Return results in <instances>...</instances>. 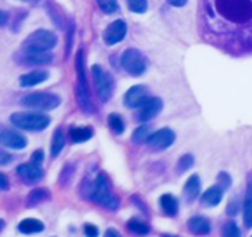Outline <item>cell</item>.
Here are the masks:
<instances>
[{
  "label": "cell",
  "instance_id": "1",
  "mask_svg": "<svg viewBox=\"0 0 252 237\" xmlns=\"http://www.w3.org/2000/svg\"><path fill=\"white\" fill-rule=\"evenodd\" d=\"M202 35L234 54L252 52V0H201Z\"/></svg>",
  "mask_w": 252,
  "mask_h": 237
},
{
  "label": "cell",
  "instance_id": "2",
  "mask_svg": "<svg viewBox=\"0 0 252 237\" xmlns=\"http://www.w3.org/2000/svg\"><path fill=\"white\" fill-rule=\"evenodd\" d=\"M76 75H78V82H76V99L78 103L86 112H92V99H90L89 85H88V78H86V69H85V53L79 50L76 54Z\"/></svg>",
  "mask_w": 252,
  "mask_h": 237
},
{
  "label": "cell",
  "instance_id": "3",
  "mask_svg": "<svg viewBox=\"0 0 252 237\" xmlns=\"http://www.w3.org/2000/svg\"><path fill=\"white\" fill-rule=\"evenodd\" d=\"M10 121L15 128L30 132H40L50 125V118L40 112H14Z\"/></svg>",
  "mask_w": 252,
  "mask_h": 237
},
{
  "label": "cell",
  "instance_id": "4",
  "mask_svg": "<svg viewBox=\"0 0 252 237\" xmlns=\"http://www.w3.org/2000/svg\"><path fill=\"white\" fill-rule=\"evenodd\" d=\"M57 45V36L46 30H39L32 32L24 40V53H47Z\"/></svg>",
  "mask_w": 252,
  "mask_h": 237
},
{
  "label": "cell",
  "instance_id": "5",
  "mask_svg": "<svg viewBox=\"0 0 252 237\" xmlns=\"http://www.w3.org/2000/svg\"><path fill=\"white\" fill-rule=\"evenodd\" d=\"M92 199L108 209H117L119 207V199L112 194L110 180L105 173H100L94 180Z\"/></svg>",
  "mask_w": 252,
  "mask_h": 237
},
{
  "label": "cell",
  "instance_id": "6",
  "mask_svg": "<svg viewBox=\"0 0 252 237\" xmlns=\"http://www.w3.org/2000/svg\"><path fill=\"white\" fill-rule=\"evenodd\" d=\"M21 104L37 110V111H50L57 108L61 104V99L54 93H47V92H36V93H31L21 99Z\"/></svg>",
  "mask_w": 252,
  "mask_h": 237
},
{
  "label": "cell",
  "instance_id": "7",
  "mask_svg": "<svg viewBox=\"0 0 252 237\" xmlns=\"http://www.w3.org/2000/svg\"><path fill=\"white\" fill-rule=\"evenodd\" d=\"M121 64L127 74L132 76H140L147 69V59L137 49H127L121 57Z\"/></svg>",
  "mask_w": 252,
  "mask_h": 237
},
{
  "label": "cell",
  "instance_id": "8",
  "mask_svg": "<svg viewBox=\"0 0 252 237\" xmlns=\"http://www.w3.org/2000/svg\"><path fill=\"white\" fill-rule=\"evenodd\" d=\"M92 74H93V81H94V88H96L97 96L100 97L101 102L107 103L112 97V92H114V82H112V78L100 66H93Z\"/></svg>",
  "mask_w": 252,
  "mask_h": 237
},
{
  "label": "cell",
  "instance_id": "9",
  "mask_svg": "<svg viewBox=\"0 0 252 237\" xmlns=\"http://www.w3.org/2000/svg\"><path fill=\"white\" fill-rule=\"evenodd\" d=\"M175 139H176L175 132L169 128H163V129H159V131L150 135V137L147 139V144L154 150H165V148L171 147L175 143Z\"/></svg>",
  "mask_w": 252,
  "mask_h": 237
},
{
  "label": "cell",
  "instance_id": "10",
  "mask_svg": "<svg viewBox=\"0 0 252 237\" xmlns=\"http://www.w3.org/2000/svg\"><path fill=\"white\" fill-rule=\"evenodd\" d=\"M0 144H3L4 147L14 148V150H23L27 147V139L25 136L18 134L14 129L0 126Z\"/></svg>",
  "mask_w": 252,
  "mask_h": 237
},
{
  "label": "cell",
  "instance_id": "11",
  "mask_svg": "<svg viewBox=\"0 0 252 237\" xmlns=\"http://www.w3.org/2000/svg\"><path fill=\"white\" fill-rule=\"evenodd\" d=\"M126 32H127V27H126V24L122 20L114 21V23H111L107 27V30L104 31V43L108 46L117 45V43L122 42L125 39Z\"/></svg>",
  "mask_w": 252,
  "mask_h": 237
},
{
  "label": "cell",
  "instance_id": "12",
  "mask_svg": "<svg viewBox=\"0 0 252 237\" xmlns=\"http://www.w3.org/2000/svg\"><path fill=\"white\" fill-rule=\"evenodd\" d=\"M150 99L149 90L143 85H137L127 90L124 97V103L129 108H140Z\"/></svg>",
  "mask_w": 252,
  "mask_h": 237
},
{
  "label": "cell",
  "instance_id": "13",
  "mask_svg": "<svg viewBox=\"0 0 252 237\" xmlns=\"http://www.w3.org/2000/svg\"><path fill=\"white\" fill-rule=\"evenodd\" d=\"M162 110V100L158 97H150L146 103L141 105L137 112V119L140 122H147L157 117Z\"/></svg>",
  "mask_w": 252,
  "mask_h": 237
},
{
  "label": "cell",
  "instance_id": "14",
  "mask_svg": "<svg viewBox=\"0 0 252 237\" xmlns=\"http://www.w3.org/2000/svg\"><path fill=\"white\" fill-rule=\"evenodd\" d=\"M17 172L20 175V178L23 179L25 183L28 185H33L39 182L40 179L43 178V169L42 165H36L33 163L23 164L17 168Z\"/></svg>",
  "mask_w": 252,
  "mask_h": 237
},
{
  "label": "cell",
  "instance_id": "15",
  "mask_svg": "<svg viewBox=\"0 0 252 237\" xmlns=\"http://www.w3.org/2000/svg\"><path fill=\"white\" fill-rule=\"evenodd\" d=\"M49 78V72L45 69H33L28 74H24L20 78V85L23 88H32V86H36L42 82L47 81Z\"/></svg>",
  "mask_w": 252,
  "mask_h": 237
},
{
  "label": "cell",
  "instance_id": "16",
  "mask_svg": "<svg viewBox=\"0 0 252 237\" xmlns=\"http://www.w3.org/2000/svg\"><path fill=\"white\" fill-rule=\"evenodd\" d=\"M187 228L195 236H205L211 232V223H209L207 218L197 215V216H193V218L189 219Z\"/></svg>",
  "mask_w": 252,
  "mask_h": 237
},
{
  "label": "cell",
  "instance_id": "17",
  "mask_svg": "<svg viewBox=\"0 0 252 237\" xmlns=\"http://www.w3.org/2000/svg\"><path fill=\"white\" fill-rule=\"evenodd\" d=\"M223 197V189L219 187L218 185L212 186L207 189L204 194L201 196V204L204 207H216L220 201H222Z\"/></svg>",
  "mask_w": 252,
  "mask_h": 237
},
{
  "label": "cell",
  "instance_id": "18",
  "mask_svg": "<svg viewBox=\"0 0 252 237\" xmlns=\"http://www.w3.org/2000/svg\"><path fill=\"white\" fill-rule=\"evenodd\" d=\"M201 192V180L197 175L190 176L189 180L186 182L185 189H183V197H185L186 203H193Z\"/></svg>",
  "mask_w": 252,
  "mask_h": 237
},
{
  "label": "cell",
  "instance_id": "19",
  "mask_svg": "<svg viewBox=\"0 0 252 237\" xmlns=\"http://www.w3.org/2000/svg\"><path fill=\"white\" fill-rule=\"evenodd\" d=\"M18 230L24 233V235H33V233H40L45 230V223L33 219V218H28V219H24L18 225Z\"/></svg>",
  "mask_w": 252,
  "mask_h": 237
},
{
  "label": "cell",
  "instance_id": "20",
  "mask_svg": "<svg viewBox=\"0 0 252 237\" xmlns=\"http://www.w3.org/2000/svg\"><path fill=\"white\" fill-rule=\"evenodd\" d=\"M53 61V56L49 53H24V63L31 66H46Z\"/></svg>",
  "mask_w": 252,
  "mask_h": 237
},
{
  "label": "cell",
  "instance_id": "21",
  "mask_svg": "<svg viewBox=\"0 0 252 237\" xmlns=\"http://www.w3.org/2000/svg\"><path fill=\"white\" fill-rule=\"evenodd\" d=\"M159 204L162 211L169 216H176L179 212V201L175 196L172 194H163L162 197L159 199Z\"/></svg>",
  "mask_w": 252,
  "mask_h": 237
},
{
  "label": "cell",
  "instance_id": "22",
  "mask_svg": "<svg viewBox=\"0 0 252 237\" xmlns=\"http://www.w3.org/2000/svg\"><path fill=\"white\" fill-rule=\"evenodd\" d=\"M49 199H50V192L47 189L39 187V189H35L30 193V196L27 199V205L28 207H36L42 203H46Z\"/></svg>",
  "mask_w": 252,
  "mask_h": 237
},
{
  "label": "cell",
  "instance_id": "23",
  "mask_svg": "<svg viewBox=\"0 0 252 237\" xmlns=\"http://www.w3.org/2000/svg\"><path fill=\"white\" fill-rule=\"evenodd\" d=\"M93 136V129L89 126H76L69 131V137L74 143H83L92 139Z\"/></svg>",
  "mask_w": 252,
  "mask_h": 237
},
{
  "label": "cell",
  "instance_id": "24",
  "mask_svg": "<svg viewBox=\"0 0 252 237\" xmlns=\"http://www.w3.org/2000/svg\"><path fill=\"white\" fill-rule=\"evenodd\" d=\"M65 146V136L63 129H56V132L53 135L52 140V156L57 157L63 151V148Z\"/></svg>",
  "mask_w": 252,
  "mask_h": 237
},
{
  "label": "cell",
  "instance_id": "25",
  "mask_svg": "<svg viewBox=\"0 0 252 237\" xmlns=\"http://www.w3.org/2000/svg\"><path fill=\"white\" fill-rule=\"evenodd\" d=\"M244 225L247 228H252V183H250L247 189L244 203Z\"/></svg>",
  "mask_w": 252,
  "mask_h": 237
},
{
  "label": "cell",
  "instance_id": "26",
  "mask_svg": "<svg viewBox=\"0 0 252 237\" xmlns=\"http://www.w3.org/2000/svg\"><path fill=\"white\" fill-rule=\"evenodd\" d=\"M127 228L129 230L137 235V236H146L150 233V226L146 222H143L141 219H137V218H132L129 222H127Z\"/></svg>",
  "mask_w": 252,
  "mask_h": 237
},
{
  "label": "cell",
  "instance_id": "27",
  "mask_svg": "<svg viewBox=\"0 0 252 237\" xmlns=\"http://www.w3.org/2000/svg\"><path fill=\"white\" fill-rule=\"evenodd\" d=\"M108 126L111 128L112 132L117 135H122L125 131V122L118 114H111L108 117Z\"/></svg>",
  "mask_w": 252,
  "mask_h": 237
},
{
  "label": "cell",
  "instance_id": "28",
  "mask_svg": "<svg viewBox=\"0 0 252 237\" xmlns=\"http://www.w3.org/2000/svg\"><path fill=\"white\" fill-rule=\"evenodd\" d=\"M97 4L105 14H114L119 10L118 0H97Z\"/></svg>",
  "mask_w": 252,
  "mask_h": 237
},
{
  "label": "cell",
  "instance_id": "29",
  "mask_svg": "<svg viewBox=\"0 0 252 237\" xmlns=\"http://www.w3.org/2000/svg\"><path fill=\"white\" fill-rule=\"evenodd\" d=\"M127 1V7L130 11L137 13V14H143L147 11V0H126Z\"/></svg>",
  "mask_w": 252,
  "mask_h": 237
},
{
  "label": "cell",
  "instance_id": "30",
  "mask_svg": "<svg viewBox=\"0 0 252 237\" xmlns=\"http://www.w3.org/2000/svg\"><path fill=\"white\" fill-rule=\"evenodd\" d=\"M222 237H241V232L233 221L224 223L222 228Z\"/></svg>",
  "mask_w": 252,
  "mask_h": 237
},
{
  "label": "cell",
  "instance_id": "31",
  "mask_svg": "<svg viewBox=\"0 0 252 237\" xmlns=\"http://www.w3.org/2000/svg\"><path fill=\"white\" fill-rule=\"evenodd\" d=\"M149 137H150V128L149 126L143 125L134 131L133 136H132V140H133L134 143H143V141H147Z\"/></svg>",
  "mask_w": 252,
  "mask_h": 237
},
{
  "label": "cell",
  "instance_id": "32",
  "mask_svg": "<svg viewBox=\"0 0 252 237\" xmlns=\"http://www.w3.org/2000/svg\"><path fill=\"white\" fill-rule=\"evenodd\" d=\"M194 164V157L191 154H185L179 160L178 163V170L179 172H185V170H189Z\"/></svg>",
  "mask_w": 252,
  "mask_h": 237
},
{
  "label": "cell",
  "instance_id": "33",
  "mask_svg": "<svg viewBox=\"0 0 252 237\" xmlns=\"http://www.w3.org/2000/svg\"><path fill=\"white\" fill-rule=\"evenodd\" d=\"M230 183H231V178H230L229 173H226V172H220V173H219V176H218V186H219V187H222L223 190H224V189H229Z\"/></svg>",
  "mask_w": 252,
  "mask_h": 237
},
{
  "label": "cell",
  "instance_id": "34",
  "mask_svg": "<svg viewBox=\"0 0 252 237\" xmlns=\"http://www.w3.org/2000/svg\"><path fill=\"white\" fill-rule=\"evenodd\" d=\"M83 232H85L86 237H97L98 236V229H97V226H94V225H90V223H86V225H85Z\"/></svg>",
  "mask_w": 252,
  "mask_h": 237
},
{
  "label": "cell",
  "instance_id": "35",
  "mask_svg": "<svg viewBox=\"0 0 252 237\" xmlns=\"http://www.w3.org/2000/svg\"><path fill=\"white\" fill-rule=\"evenodd\" d=\"M74 31H75V24L71 21L69 24V30H68V39H67V56L69 54V50L72 47V39H74Z\"/></svg>",
  "mask_w": 252,
  "mask_h": 237
},
{
  "label": "cell",
  "instance_id": "36",
  "mask_svg": "<svg viewBox=\"0 0 252 237\" xmlns=\"http://www.w3.org/2000/svg\"><path fill=\"white\" fill-rule=\"evenodd\" d=\"M11 161H13V156L0 148V165H8Z\"/></svg>",
  "mask_w": 252,
  "mask_h": 237
},
{
  "label": "cell",
  "instance_id": "37",
  "mask_svg": "<svg viewBox=\"0 0 252 237\" xmlns=\"http://www.w3.org/2000/svg\"><path fill=\"white\" fill-rule=\"evenodd\" d=\"M43 158H45V154L42 150H36L33 154H32V158H31V163L36 164V165H42L43 163Z\"/></svg>",
  "mask_w": 252,
  "mask_h": 237
},
{
  "label": "cell",
  "instance_id": "38",
  "mask_svg": "<svg viewBox=\"0 0 252 237\" xmlns=\"http://www.w3.org/2000/svg\"><path fill=\"white\" fill-rule=\"evenodd\" d=\"M8 186H10V182H8V178L0 172V190H7Z\"/></svg>",
  "mask_w": 252,
  "mask_h": 237
},
{
  "label": "cell",
  "instance_id": "39",
  "mask_svg": "<svg viewBox=\"0 0 252 237\" xmlns=\"http://www.w3.org/2000/svg\"><path fill=\"white\" fill-rule=\"evenodd\" d=\"M8 21V13L7 11H3L0 10V27H4Z\"/></svg>",
  "mask_w": 252,
  "mask_h": 237
},
{
  "label": "cell",
  "instance_id": "40",
  "mask_svg": "<svg viewBox=\"0 0 252 237\" xmlns=\"http://www.w3.org/2000/svg\"><path fill=\"white\" fill-rule=\"evenodd\" d=\"M171 6L173 7H183L186 3H187V0H166Z\"/></svg>",
  "mask_w": 252,
  "mask_h": 237
},
{
  "label": "cell",
  "instance_id": "41",
  "mask_svg": "<svg viewBox=\"0 0 252 237\" xmlns=\"http://www.w3.org/2000/svg\"><path fill=\"white\" fill-rule=\"evenodd\" d=\"M104 237H122V236L119 235L118 230L107 229V232H105V235H104Z\"/></svg>",
  "mask_w": 252,
  "mask_h": 237
},
{
  "label": "cell",
  "instance_id": "42",
  "mask_svg": "<svg viewBox=\"0 0 252 237\" xmlns=\"http://www.w3.org/2000/svg\"><path fill=\"white\" fill-rule=\"evenodd\" d=\"M3 228H4V221H3V219H0V232L3 230Z\"/></svg>",
  "mask_w": 252,
  "mask_h": 237
},
{
  "label": "cell",
  "instance_id": "43",
  "mask_svg": "<svg viewBox=\"0 0 252 237\" xmlns=\"http://www.w3.org/2000/svg\"><path fill=\"white\" fill-rule=\"evenodd\" d=\"M162 237H178V236H173V235H162Z\"/></svg>",
  "mask_w": 252,
  "mask_h": 237
},
{
  "label": "cell",
  "instance_id": "44",
  "mask_svg": "<svg viewBox=\"0 0 252 237\" xmlns=\"http://www.w3.org/2000/svg\"><path fill=\"white\" fill-rule=\"evenodd\" d=\"M24 1H32V0H24Z\"/></svg>",
  "mask_w": 252,
  "mask_h": 237
}]
</instances>
